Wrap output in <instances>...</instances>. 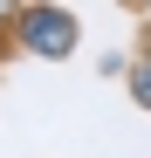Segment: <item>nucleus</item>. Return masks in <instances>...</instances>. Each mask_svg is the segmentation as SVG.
<instances>
[{
  "instance_id": "f257e3e1",
  "label": "nucleus",
  "mask_w": 151,
  "mask_h": 158,
  "mask_svg": "<svg viewBox=\"0 0 151 158\" xmlns=\"http://www.w3.org/2000/svg\"><path fill=\"white\" fill-rule=\"evenodd\" d=\"M28 41L41 48V55H69V48H76V21H62V14H35V21H28Z\"/></svg>"
},
{
  "instance_id": "f03ea898",
  "label": "nucleus",
  "mask_w": 151,
  "mask_h": 158,
  "mask_svg": "<svg viewBox=\"0 0 151 158\" xmlns=\"http://www.w3.org/2000/svg\"><path fill=\"white\" fill-rule=\"evenodd\" d=\"M137 96H144V103H151V69H137Z\"/></svg>"
},
{
  "instance_id": "7ed1b4c3",
  "label": "nucleus",
  "mask_w": 151,
  "mask_h": 158,
  "mask_svg": "<svg viewBox=\"0 0 151 158\" xmlns=\"http://www.w3.org/2000/svg\"><path fill=\"white\" fill-rule=\"evenodd\" d=\"M7 7H14V0H0V14H7Z\"/></svg>"
}]
</instances>
